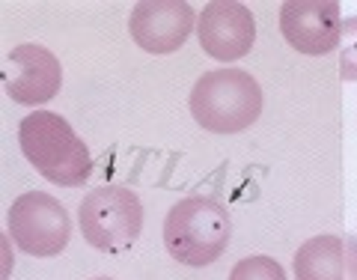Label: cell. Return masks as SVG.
<instances>
[{"label":"cell","instance_id":"obj_1","mask_svg":"<svg viewBox=\"0 0 357 280\" xmlns=\"http://www.w3.org/2000/svg\"><path fill=\"white\" fill-rule=\"evenodd\" d=\"M18 143L24 159L54 185L77 188L93 176V155L60 114H27L18 122Z\"/></svg>","mask_w":357,"mask_h":280},{"label":"cell","instance_id":"obj_2","mask_svg":"<svg viewBox=\"0 0 357 280\" xmlns=\"http://www.w3.org/2000/svg\"><path fill=\"white\" fill-rule=\"evenodd\" d=\"M232 239V218L215 197H185L164 218L167 253L182 265L203 268L218 263Z\"/></svg>","mask_w":357,"mask_h":280},{"label":"cell","instance_id":"obj_3","mask_svg":"<svg viewBox=\"0 0 357 280\" xmlns=\"http://www.w3.org/2000/svg\"><path fill=\"white\" fill-rule=\"evenodd\" d=\"M265 96L256 78L241 69L206 72L191 89L188 108L206 131L238 134L250 128L262 114Z\"/></svg>","mask_w":357,"mask_h":280},{"label":"cell","instance_id":"obj_4","mask_svg":"<svg viewBox=\"0 0 357 280\" xmlns=\"http://www.w3.org/2000/svg\"><path fill=\"white\" fill-rule=\"evenodd\" d=\"M77 227H81L89 248L105 253H122L143 233V203L137 194L122 185L93 188L81 200Z\"/></svg>","mask_w":357,"mask_h":280},{"label":"cell","instance_id":"obj_5","mask_svg":"<svg viewBox=\"0 0 357 280\" xmlns=\"http://www.w3.org/2000/svg\"><path fill=\"white\" fill-rule=\"evenodd\" d=\"M9 239L30 256H57L72 239V221L57 197L45 191L21 194L6 215Z\"/></svg>","mask_w":357,"mask_h":280},{"label":"cell","instance_id":"obj_6","mask_svg":"<svg viewBox=\"0 0 357 280\" xmlns=\"http://www.w3.org/2000/svg\"><path fill=\"white\" fill-rule=\"evenodd\" d=\"M60 84H63V66L57 54L48 51L45 45L24 42L6 54L3 87L13 102L45 105L60 93Z\"/></svg>","mask_w":357,"mask_h":280},{"label":"cell","instance_id":"obj_7","mask_svg":"<svg viewBox=\"0 0 357 280\" xmlns=\"http://www.w3.org/2000/svg\"><path fill=\"white\" fill-rule=\"evenodd\" d=\"M280 33L295 51L321 57L340 45L342 18L337 0H292L280 6Z\"/></svg>","mask_w":357,"mask_h":280},{"label":"cell","instance_id":"obj_8","mask_svg":"<svg viewBox=\"0 0 357 280\" xmlns=\"http://www.w3.org/2000/svg\"><path fill=\"white\" fill-rule=\"evenodd\" d=\"M197 36L208 57L218 63H236L253 48L256 21L250 9L236 0H215L206 3L197 21Z\"/></svg>","mask_w":357,"mask_h":280},{"label":"cell","instance_id":"obj_9","mask_svg":"<svg viewBox=\"0 0 357 280\" xmlns=\"http://www.w3.org/2000/svg\"><path fill=\"white\" fill-rule=\"evenodd\" d=\"M194 9L185 0H143L134 3L128 30L131 39L149 54H173L194 30Z\"/></svg>","mask_w":357,"mask_h":280},{"label":"cell","instance_id":"obj_10","mask_svg":"<svg viewBox=\"0 0 357 280\" xmlns=\"http://www.w3.org/2000/svg\"><path fill=\"white\" fill-rule=\"evenodd\" d=\"M295 280H345V253L340 236H312L292 260Z\"/></svg>","mask_w":357,"mask_h":280},{"label":"cell","instance_id":"obj_11","mask_svg":"<svg viewBox=\"0 0 357 280\" xmlns=\"http://www.w3.org/2000/svg\"><path fill=\"white\" fill-rule=\"evenodd\" d=\"M229 280H286V272L271 256H248L232 265Z\"/></svg>","mask_w":357,"mask_h":280},{"label":"cell","instance_id":"obj_12","mask_svg":"<svg viewBox=\"0 0 357 280\" xmlns=\"http://www.w3.org/2000/svg\"><path fill=\"white\" fill-rule=\"evenodd\" d=\"M340 75H342V81H357V15L342 18V36H340Z\"/></svg>","mask_w":357,"mask_h":280},{"label":"cell","instance_id":"obj_13","mask_svg":"<svg viewBox=\"0 0 357 280\" xmlns=\"http://www.w3.org/2000/svg\"><path fill=\"white\" fill-rule=\"evenodd\" d=\"M351 248H354V274H357V236H351Z\"/></svg>","mask_w":357,"mask_h":280},{"label":"cell","instance_id":"obj_14","mask_svg":"<svg viewBox=\"0 0 357 280\" xmlns=\"http://www.w3.org/2000/svg\"><path fill=\"white\" fill-rule=\"evenodd\" d=\"M96 280H110V277H96Z\"/></svg>","mask_w":357,"mask_h":280}]
</instances>
